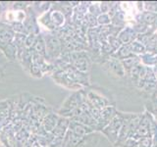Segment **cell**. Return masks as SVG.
<instances>
[{"label":"cell","instance_id":"6da1fadb","mask_svg":"<svg viewBox=\"0 0 157 147\" xmlns=\"http://www.w3.org/2000/svg\"><path fill=\"white\" fill-rule=\"evenodd\" d=\"M123 124V119L121 116L120 112H117V115L113 118L112 121L109 123V125L106 126L104 130V134L107 135L108 139H109L112 143L116 144L118 141V137H119V134L122 127Z\"/></svg>","mask_w":157,"mask_h":147},{"label":"cell","instance_id":"7a4b0ae2","mask_svg":"<svg viewBox=\"0 0 157 147\" xmlns=\"http://www.w3.org/2000/svg\"><path fill=\"white\" fill-rule=\"evenodd\" d=\"M117 115V111L114 106H108L103 109L100 113V119L103 122V124L106 125L107 123H110L112 119ZM101 122V123H102Z\"/></svg>","mask_w":157,"mask_h":147},{"label":"cell","instance_id":"3957f363","mask_svg":"<svg viewBox=\"0 0 157 147\" xmlns=\"http://www.w3.org/2000/svg\"><path fill=\"white\" fill-rule=\"evenodd\" d=\"M131 44H127V45H124L123 46L119 51H118L114 56L116 57H119L122 60H125V59L129 58L130 55H131Z\"/></svg>","mask_w":157,"mask_h":147},{"label":"cell","instance_id":"277c9868","mask_svg":"<svg viewBox=\"0 0 157 147\" xmlns=\"http://www.w3.org/2000/svg\"><path fill=\"white\" fill-rule=\"evenodd\" d=\"M147 109L150 113H152L157 119V98H152V100L147 103Z\"/></svg>","mask_w":157,"mask_h":147},{"label":"cell","instance_id":"5b68a950","mask_svg":"<svg viewBox=\"0 0 157 147\" xmlns=\"http://www.w3.org/2000/svg\"><path fill=\"white\" fill-rule=\"evenodd\" d=\"M131 49L132 52H136V53H144L145 51V47L141 43L136 41L131 43Z\"/></svg>","mask_w":157,"mask_h":147}]
</instances>
